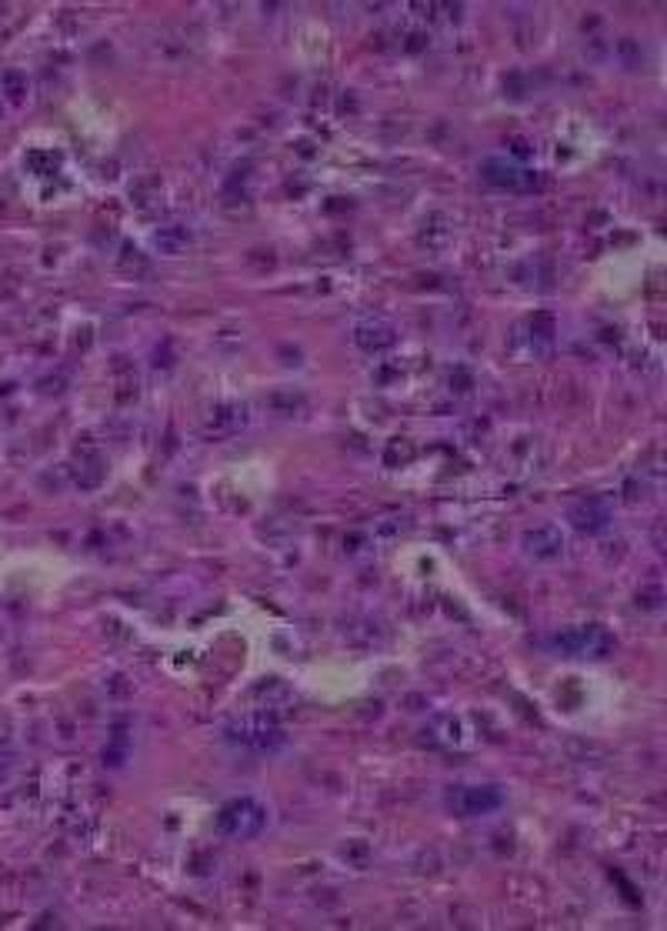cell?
I'll return each mask as SVG.
<instances>
[{
	"label": "cell",
	"mask_w": 667,
	"mask_h": 931,
	"mask_svg": "<svg viewBox=\"0 0 667 931\" xmlns=\"http://www.w3.org/2000/svg\"><path fill=\"white\" fill-rule=\"evenodd\" d=\"M267 825V808L250 801V798H240V801H231V805L221 811V831L231 835V838H254L260 835Z\"/></svg>",
	"instance_id": "obj_2"
},
{
	"label": "cell",
	"mask_w": 667,
	"mask_h": 931,
	"mask_svg": "<svg viewBox=\"0 0 667 931\" xmlns=\"http://www.w3.org/2000/svg\"><path fill=\"white\" fill-rule=\"evenodd\" d=\"M571 521H574V528L581 531H597L607 524V507L601 501H581V505L571 511Z\"/></svg>",
	"instance_id": "obj_4"
},
{
	"label": "cell",
	"mask_w": 667,
	"mask_h": 931,
	"mask_svg": "<svg viewBox=\"0 0 667 931\" xmlns=\"http://www.w3.org/2000/svg\"><path fill=\"white\" fill-rule=\"evenodd\" d=\"M504 805V791L494 785H457L447 791V808L461 818L491 815Z\"/></svg>",
	"instance_id": "obj_1"
},
{
	"label": "cell",
	"mask_w": 667,
	"mask_h": 931,
	"mask_svg": "<svg viewBox=\"0 0 667 931\" xmlns=\"http://www.w3.org/2000/svg\"><path fill=\"white\" fill-rule=\"evenodd\" d=\"M494 167H501V177H494V184H501V187H527L531 184V177H521V174H527V171H521L517 164H511V161H491Z\"/></svg>",
	"instance_id": "obj_5"
},
{
	"label": "cell",
	"mask_w": 667,
	"mask_h": 931,
	"mask_svg": "<svg viewBox=\"0 0 667 931\" xmlns=\"http://www.w3.org/2000/svg\"><path fill=\"white\" fill-rule=\"evenodd\" d=\"M561 548H564V538H561L554 528H537V531H527V534H524V551L537 561L557 558Z\"/></svg>",
	"instance_id": "obj_3"
}]
</instances>
